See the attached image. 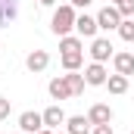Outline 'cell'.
Instances as JSON below:
<instances>
[{
  "instance_id": "cell-1",
  "label": "cell",
  "mask_w": 134,
  "mask_h": 134,
  "mask_svg": "<svg viewBox=\"0 0 134 134\" xmlns=\"http://www.w3.org/2000/svg\"><path fill=\"white\" fill-rule=\"evenodd\" d=\"M75 19H78V13H75V6L66 3V6H59L56 13H53V22H50V28L53 34H59V37H66L72 28H75Z\"/></svg>"
},
{
  "instance_id": "cell-2",
  "label": "cell",
  "mask_w": 134,
  "mask_h": 134,
  "mask_svg": "<svg viewBox=\"0 0 134 134\" xmlns=\"http://www.w3.org/2000/svg\"><path fill=\"white\" fill-rule=\"evenodd\" d=\"M97 25L106 28V31H119V25H122V13H119L115 6H103L100 13H97Z\"/></svg>"
},
{
  "instance_id": "cell-3",
  "label": "cell",
  "mask_w": 134,
  "mask_h": 134,
  "mask_svg": "<svg viewBox=\"0 0 134 134\" xmlns=\"http://www.w3.org/2000/svg\"><path fill=\"white\" fill-rule=\"evenodd\" d=\"M19 128L25 134L44 131V115H37V112H22V115H19Z\"/></svg>"
},
{
  "instance_id": "cell-4",
  "label": "cell",
  "mask_w": 134,
  "mask_h": 134,
  "mask_svg": "<svg viewBox=\"0 0 134 134\" xmlns=\"http://www.w3.org/2000/svg\"><path fill=\"white\" fill-rule=\"evenodd\" d=\"M87 122H91V125H109V122H112V109H109L106 103H94L91 112H87Z\"/></svg>"
},
{
  "instance_id": "cell-5",
  "label": "cell",
  "mask_w": 134,
  "mask_h": 134,
  "mask_svg": "<svg viewBox=\"0 0 134 134\" xmlns=\"http://www.w3.org/2000/svg\"><path fill=\"white\" fill-rule=\"evenodd\" d=\"M91 56H94V63H106V59L112 56V44H109V37H94V44H91Z\"/></svg>"
},
{
  "instance_id": "cell-6",
  "label": "cell",
  "mask_w": 134,
  "mask_h": 134,
  "mask_svg": "<svg viewBox=\"0 0 134 134\" xmlns=\"http://www.w3.org/2000/svg\"><path fill=\"white\" fill-rule=\"evenodd\" d=\"M106 69H103V63H91V66L84 69V81L87 84H94V87H100V84H106Z\"/></svg>"
},
{
  "instance_id": "cell-7",
  "label": "cell",
  "mask_w": 134,
  "mask_h": 134,
  "mask_svg": "<svg viewBox=\"0 0 134 134\" xmlns=\"http://www.w3.org/2000/svg\"><path fill=\"white\" fill-rule=\"evenodd\" d=\"M97 28H100V25H97V19H94V16H87V13L75 19V31L81 34V37H94V34H97Z\"/></svg>"
},
{
  "instance_id": "cell-8",
  "label": "cell",
  "mask_w": 134,
  "mask_h": 134,
  "mask_svg": "<svg viewBox=\"0 0 134 134\" xmlns=\"http://www.w3.org/2000/svg\"><path fill=\"white\" fill-rule=\"evenodd\" d=\"M25 66H28V72H44V69L50 66L47 50H34V53H28V56H25Z\"/></svg>"
},
{
  "instance_id": "cell-9",
  "label": "cell",
  "mask_w": 134,
  "mask_h": 134,
  "mask_svg": "<svg viewBox=\"0 0 134 134\" xmlns=\"http://www.w3.org/2000/svg\"><path fill=\"white\" fill-rule=\"evenodd\" d=\"M19 16V0H0V28H6Z\"/></svg>"
},
{
  "instance_id": "cell-10",
  "label": "cell",
  "mask_w": 134,
  "mask_h": 134,
  "mask_svg": "<svg viewBox=\"0 0 134 134\" xmlns=\"http://www.w3.org/2000/svg\"><path fill=\"white\" fill-rule=\"evenodd\" d=\"M59 125H66V112L59 109V106H50L47 112H44V128H59Z\"/></svg>"
},
{
  "instance_id": "cell-11",
  "label": "cell",
  "mask_w": 134,
  "mask_h": 134,
  "mask_svg": "<svg viewBox=\"0 0 134 134\" xmlns=\"http://www.w3.org/2000/svg\"><path fill=\"white\" fill-rule=\"evenodd\" d=\"M112 63H115L119 75H134V53H115Z\"/></svg>"
},
{
  "instance_id": "cell-12",
  "label": "cell",
  "mask_w": 134,
  "mask_h": 134,
  "mask_svg": "<svg viewBox=\"0 0 134 134\" xmlns=\"http://www.w3.org/2000/svg\"><path fill=\"white\" fill-rule=\"evenodd\" d=\"M50 97H53V100H69V97H72V91H69V84H66L63 75L50 81Z\"/></svg>"
},
{
  "instance_id": "cell-13",
  "label": "cell",
  "mask_w": 134,
  "mask_h": 134,
  "mask_svg": "<svg viewBox=\"0 0 134 134\" xmlns=\"http://www.w3.org/2000/svg\"><path fill=\"white\" fill-rule=\"evenodd\" d=\"M106 87H109V94H125L128 91V75H109L106 78Z\"/></svg>"
},
{
  "instance_id": "cell-14",
  "label": "cell",
  "mask_w": 134,
  "mask_h": 134,
  "mask_svg": "<svg viewBox=\"0 0 134 134\" xmlns=\"http://www.w3.org/2000/svg\"><path fill=\"white\" fill-rule=\"evenodd\" d=\"M63 78H66V84H69V91H72V97H78V94L84 91V84H87V81H84V75H78V72H69V75H63Z\"/></svg>"
},
{
  "instance_id": "cell-15",
  "label": "cell",
  "mask_w": 134,
  "mask_h": 134,
  "mask_svg": "<svg viewBox=\"0 0 134 134\" xmlns=\"http://www.w3.org/2000/svg\"><path fill=\"white\" fill-rule=\"evenodd\" d=\"M66 125H69V134H87L91 131V128H87L91 122H87L84 115H72V119H66Z\"/></svg>"
},
{
  "instance_id": "cell-16",
  "label": "cell",
  "mask_w": 134,
  "mask_h": 134,
  "mask_svg": "<svg viewBox=\"0 0 134 134\" xmlns=\"http://www.w3.org/2000/svg\"><path fill=\"white\" fill-rule=\"evenodd\" d=\"M59 50H63V53H81V41L72 37V34H66V37L59 41Z\"/></svg>"
},
{
  "instance_id": "cell-17",
  "label": "cell",
  "mask_w": 134,
  "mask_h": 134,
  "mask_svg": "<svg viewBox=\"0 0 134 134\" xmlns=\"http://www.w3.org/2000/svg\"><path fill=\"white\" fill-rule=\"evenodd\" d=\"M119 34H122V41H134V22L131 19H122V25H119Z\"/></svg>"
},
{
  "instance_id": "cell-18",
  "label": "cell",
  "mask_w": 134,
  "mask_h": 134,
  "mask_svg": "<svg viewBox=\"0 0 134 134\" xmlns=\"http://www.w3.org/2000/svg\"><path fill=\"white\" fill-rule=\"evenodd\" d=\"M119 13H122V19H128V16H134V0H119V3H112Z\"/></svg>"
},
{
  "instance_id": "cell-19",
  "label": "cell",
  "mask_w": 134,
  "mask_h": 134,
  "mask_svg": "<svg viewBox=\"0 0 134 134\" xmlns=\"http://www.w3.org/2000/svg\"><path fill=\"white\" fill-rule=\"evenodd\" d=\"M6 115H9V100H6V97H0V122H3Z\"/></svg>"
},
{
  "instance_id": "cell-20",
  "label": "cell",
  "mask_w": 134,
  "mask_h": 134,
  "mask_svg": "<svg viewBox=\"0 0 134 134\" xmlns=\"http://www.w3.org/2000/svg\"><path fill=\"white\" fill-rule=\"evenodd\" d=\"M91 134H112V125H94Z\"/></svg>"
},
{
  "instance_id": "cell-21",
  "label": "cell",
  "mask_w": 134,
  "mask_h": 134,
  "mask_svg": "<svg viewBox=\"0 0 134 134\" xmlns=\"http://www.w3.org/2000/svg\"><path fill=\"white\" fill-rule=\"evenodd\" d=\"M94 0H72V6H91Z\"/></svg>"
},
{
  "instance_id": "cell-22",
  "label": "cell",
  "mask_w": 134,
  "mask_h": 134,
  "mask_svg": "<svg viewBox=\"0 0 134 134\" xmlns=\"http://www.w3.org/2000/svg\"><path fill=\"white\" fill-rule=\"evenodd\" d=\"M37 3H44V6H53V0H37Z\"/></svg>"
},
{
  "instance_id": "cell-23",
  "label": "cell",
  "mask_w": 134,
  "mask_h": 134,
  "mask_svg": "<svg viewBox=\"0 0 134 134\" xmlns=\"http://www.w3.org/2000/svg\"><path fill=\"white\" fill-rule=\"evenodd\" d=\"M37 134H53V131H50V128H44V131H37Z\"/></svg>"
},
{
  "instance_id": "cell-24",
  "label": "cell",
  "mask_w": 134,
  "mask_h": 134,
  "mask_svg": "<svg viewBox=\"0 0 134 134\" xmlns=\"http://www.w3.org/2000/svg\"><path fill=\"white\" fill-rule=\"evenodd\" d=\"M112 3H119V0H112Z\"/></svg>"
}]
</instances>
